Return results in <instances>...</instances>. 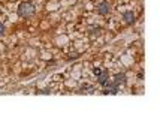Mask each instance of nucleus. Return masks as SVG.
<instances>
[{
    "label": "nucleus",
    "instance_id": "nucleus-1",
    "mask_svg": "<svg viewBox=\"0 0 160 138\" xmlns=\"http://www.w3.org/2000/svg\"><path fill=\"white\" fill-rule=\"evenodd\" d=\"M36 8L32 2H22L20 6H18V15L22 17V18H28L32 15H35Z\"/></svg>",
    "mask_w": 160,
    "mask_h": 138
},
{
    "label": "nucleus",
    "instance_id": "nucleus-6",
    "mask_svg": "<svg viewBox=\"0 0 160 138\" xmlns=\"http://www.w3.org/2000/svg\"><path fill=\"white\" fill-rule=\"evenodd\" d=\"M3 33H5V26H3V24L0 23V36H2Z\"/></svg>",
    "mask_w": 160,
    "mask_h": 138
},
{
    "label": "nucleus",
    "instance_id": "nucleus-4",
    "mask_svg": "<svg viewBox=\"0 0 160 138\" xmlns=\"http://www.w3.org/2000/svg\"><path fill=\"white\" fill-rule=\"evenodd\" d=\"M126 74L123 72H120V74H115L114 75V84H117V86H121V84H126Z\"/></svg>",
    "mask_w": 160,
    "mask_h": 138
},
{
    "label": "nucleus",
    "instance_id": "nucleus-2",
    "mask_svg": "<svg viewBox=\"0 0 160 138\" xmlns=\"http://www.w3.org/2000/svg\"><path fill=\"white\" fill-rule=\"evenodd\" d=\"M123 21H124V24H127V26H132L133 23L136 21L135 12H132V11H127V12H124V14H123Z\"/></svg>",
    "mask_w": 160,
    "mask_h": 138
},
{
    "label": "nucleus",
    "instance_id": "nucleus-3",
    "mask_svg": "<svg viewBox=\"0 0 160 138\" xmlns=\"http://www.w3.org/2000/svg\"><path fill=\"white\" fill-rule=\"evenodd\" d=\"M98 81L100 86H106V84L109 83V75H108V72L106 71H102L100 74L98 75Z\"/></svg>",
    "mask_w": 160,
    "mask_h": 138
},
{
    "label": "nucleus",
    "instance_id": "nucleus-7",
    "mask_svg": "<svg viewBox=\"0 0 160 138\" xmlns=\"http://www.w3.org/2000/svg\"><path fill=\"white\" fill-rule=\"evenodd\" d=\"M93 72H94L96 75H99V74L102 72V69H99V68H94V69H93Z\"/></svg>",
    "mask_w": 160,
    "mask_h": 138
},
{
    "label": "nucleus",
    "instance_id": "nucleus-5",
    "mask_svg": "<svg viewBox=\"0 0 160 138\" xmlns=\"http://www.w3.org/2000/svg\"><path fill=\"white\" fill-rule=\"evenodd\" d=\"M98 12L100 15H106L108 12H109V5H108L106 2H102V3L98 6Z\"/></svg>",
    "mask_w": 160,
    "mask_h": 138
}]
</instances>
